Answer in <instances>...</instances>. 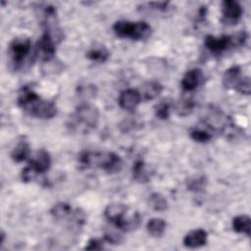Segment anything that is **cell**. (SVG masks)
<instances>
[{
  "instance_id": "9a60e30c",
  "label": "cell",
  "mask_w": 251,
  "mask_h": 251,
  "mask_svg": "<svg viewBox=\"0 0 251 251\" xmlns=\"http://www.w3.org/2000/svg\"><path fill=\"white\" fill-rule=\"evenodd\" d=\"M109 55H110V53L107 50V48L101 44H95L86 53V57L89 60H91L93 62H97V63L106 62L107 59L109 58Z\"/></svg>"
},
{
  "instance_id": "ffe728a7",
  "label": "cell",
  "mask_w": 251,
  "mask_h": 251,
  "mask_svg": "<svg viewBox=\"0 0 251 251\" xmlns=\"http://www.w3.org/2000/svg\"><path fill=\"white\" fill-rule=\"evenodd\" d=\"M132 176L133 178L140 182L144 183L150 179V175L145 168V164L142 160H137L132 166Z\"/></svg>"
},
{
  "instance_id": "d4e9b609",
  "label": "cell",
  "mask_w": 251,
  "mask_h": 251,
  "mask_svg": "<svg viewBox=\"0 0 251 251\" xmlns=\"http://www.w3.org/2000/svg\"><path fill=\"white\" fill-rule=\"evenodd\" d=\"M234 89H236V91H238L241 94L249 95L250 91H251V84H250L249 76H245V77L239 79L238 82L236 83V85L234 86Z\"/></svg>"
},
{
  "instance_id": "30bf717a",
  "label": "cell",
  "mask_w": 251,
  "mask_h": 251,
  "mask_svg": "<svg viewBox=\"0 0 251 251\" xmlns=\"http://www.w3.org/2000/svg\"><path fill=\"white\" fill-rule=\"evenodd\" d=\"M223 21L227 25L235 24L242 15V7L240 4L233 0H225L222 2Z\"/></svg>"
},
{
  "instance_id": "6da1fadb",
  "label": "cell",
  "mask_w": 251,
  "mask_h": 251,
  "mask_svg": "<svg viewBox=\"0 0 251 251\" xmlns=\"http://www.w3.org/2000/svg\"><path fill=\"white\" fill-rule=\"evenodd\" d=\"M17 103L24 112L38 119H52L57 114V107L53 102L42 99L26 86L19 92Z\"/></svg>"
},
{
  "instance_id": "5b68a950",
  "label": "cell",
  "mask_w": 251,
  "mask_h": 251,
  "mask_svg": "<svg viewBox=\"0 0 251 251\" xmlns=\"http://www.w3.org/2000/svg\"><path fill=\"white\" fill-rule=\"evenodd\" d=\"M31 49V42L25 37H17L9 45L11 61L16 69L20 68Z\"/></svg>"
},
{
  "instance_id": "484cf974",
  "label": "cell",
  "mask_w": 251,
  "mask_h": 251,
  "mask_svg": "<svg viewBox=\"0 0 251 251\" xmlns=\"http://www.w3.org/2000/svg\"><path fill=\"white\" fill-rule=\"evenodd\" d=\"M156 117L160 120H167L170 117V105L166 102H161L155 107Z\"/></svg>"
},
{
  "instance_id": "2e32d148",
  "label": "cell",
  "mask_w": 251,
  "mask_h": 251,
  "mask_svg": "<svg viewBox=\"0 0 251 251\" xmlns=\"http://www.w3.org/2000/svg\"><path fill=\"white\" fill-rule=\"evenodd\" d=\"M239 76H240V68L238 66H233L227 69L225 72L222 79L224 87L227 89L234 88V86L239 80Z\"/></svg>"
},
{
  "instance_id": "8992f818",
  "label": "cell",
  "mask_w": 251,
  "mask_h": 251,
  "mask_svg": "<svg viewBox=\"0 0 251 251\" xmlns=\"http://www.w3.org/2000/svg\"><path fill=\"white\" fill-rule=\"evenodd\" d=\"M55 53V40L50 33L44 31L36 43L34 55L38 60L42 62H48L54 57Z\"/></svg>"
},
{
  "instance_id": "f1b7e54d",
  "label": "cell",
  "mask_w": 251,
  "mask_h": 251,
  "mask_svg": "<svg viewBox=\"0 0 251 251\" xmlns=\"http://www.w3.org/2000/svg\"><path fill=\"white\" fill-rule=\"evenodd\" d=\"M148 5L151 6L155 10H159V11H163L164 12V11H166L168 9L169 2H151Z\"/></svg>"
},
{
  "instance_id": "3957f363",
  "label": "cell",
  "mask_w": 251,
  "mask_h": 251,
  "mask_svg": "<svg viewBox=\"0 0 251 251\" xmlns=\"http://www.w3.org/2000/svg\"><path fill=\"white\" fill-rule=\"evenodd\" d=\"M99 119L98 109L87 102L81 103L72 115L70 126L78 131H88L97 126Z\"/></svg>"
},
{
  "instance_id": "4fadbf2b",
  "label": "cell",
  "mask_w": 251,
  "mask_h": 251,
  "mask_svg": "<svg viewBox=\"0 0 251 251\" xmlns=\"http://www.w3.org/2000/svg\"><path fill=\"white\" fill-rule=\"evenodd\" d=\"M208 234L206 230L197 228L189 231L183 237V245L188 248H198L206 244Z\"/></svg>"
},
{
  "instance_id": "e0dca14e",
  "label": "cell",
  "mask_w": 251,
  "mask_h": 251,
  "mask_svg": "<svg viewBox=\"0 0 251 251\" xmlns=\"http://www.w3.org/2000/svg\"><path fill=\"white\" fill-rule=\"evenodd\" d=\"M51 215L57 221H64L66 219H70L73 215V209L71 205L66 202H59L53 206L51 209Z\"/></svg>"
},
{
  "instance_id": "d6986e66",
  "label": "cell",
  "mask_w": 251,
  "mask_h": 251,
  "mask_svg": "<svg viewBox=\"0 0 251 251\" xmlns=\"http://www.w3.org/2000/svg\"><path fill=\"white\" fill-rule=\"evenodd\" d=\"M163 90V86L158 81H149L146 82L142 87L141 96L144 97L145 100H152L159 96Z\"/></svg>"
},
{
  "instance_id": "7402d4cb",
  "label": "cell",
  "mask_w": 251,
  "mask_h": 251,
  "mask_svg": "<svg viewBox=\"0 0 251 251\" xmlns=\"http://www.w3.org/2000/svg\"><path fill=\"white\" fill-rule=\"evenodd\" d=\"M29 154V145L26 141H21L17 144V146L13 149L11 153L12 159L17 162H23L24 160L26 159V157Z\"/></svg>"
},
{
  "instance_id": "603a6c76",
  "label": "cell",
  "mask_w": 251,
  "mask_h": 251,
  "mask_svg": "<svg viewBox=\"0 0 251 251\" xmlns=\"http://www.w3.org/2000/svg\"><path fill=\"white\" fill-rule=\"evenodd\" d=\"M189 135H190V137L194 141L201 142V143L208 142L212 138V134L211 133H209L208 131L203 130L201 128H194V129H192L189 132Z\"/></svg>"
},
{
  "instance_id": "4316f807",
  "label": "cell",
  "mask_w": 251,
  "mask_h": 251,
  "mask_svg": "<svg viewBox=\"0 0 251 251\" xmlns=\"http://www.w3.org/2000/svg\"><path fill=\"white\" fill-rule=\"evenodd\" d=\"M103 241L97 238H92L87 242V245H85L84 249L86 250H101L104 248Z\"/></svg>"
},
{
  "instance_id": "44dd1931",
  "label": "cell",
  "mask_w": 251,
  "mask_h": 251,
  "mask_svg": "<svg viewBox=\"0 0 251 251\" xmlns=\"http://www.w3.org/2000/svg\"><path fill=\"white\" fill-rule=\"evenodd\" d=\"M148 203H149V206L157 212L165 211L168 209V206H169L167 199L158 192H153L150 194L148 198Z\"/></svg>"
},
{
  "instance_id": "5bb4252c",
  "label": "cell",
  "mask_w": 251,
  "mask_h": 251,
  "mask_svg": "<svg viewBox=\"0 0 251 251\" xmlns=\"http://www.w3.org/2000/svg\"><path fill=\"white\" fill-rule=\"evenodd\" d=\"M232 227L235 232L250 236V233H251L250 217L246 216V215H240V216L233 218Z\"/></svg>"
},
{
  "instance_id": "7a4b0ae2",
  "label": "cell",
  "mask_w": 251,
  "mask_h": 251,
  "mask_svg": "<svg viewBox=\"0 0 251 251\" xmlns=\"http://www.w3.org/2000/svg\"><path fill=\"white\" fill-rule=\"evenodd\" d=\"M79 166L83 169L100 168L109 174H116L122 170L123 161L114 152L84 151L78 157Z\"/></svg>"
},
{
  "instance_id": "7c38bea8",
  "label": "cell",
  "mask_w": 251,
  "mask_h": 251,
  "mask_svg": "<svg viewBox=\"0 0 251 251\" xmlns=\"http://www.w3.org/2000/svg\"><path fill=\"white\" fill-rule=\"evenodd\" d=\"M203 79V74L200 69H191L183 75L180 86L184 91H192L201 84Z\"/></svg>"
},
{
  "instance_id": "83f0119b",
  "label": "cell",
  "mask_w": 251,
  "mask_h": 251,
  "mask_svg": "<svg viewBox=\"0 0 251 251\" xmlns=\"http://www.w3.org/2000/svg\"><path fill=\"white\" fill-rule=\"evenodd\" d=\"M104 240L111 244H119L122 238L119 234H116V233H106L104 235Z\"/></svg>"
},
{
  "instance_id": "277c9868",
  "label": "cell",
  "mask_w": 251,
  "mask_h": 251,
  "mask_svg": "<svg viewBox=\"0 0 251 251\" xmlns=\"http://www.w3.org/2000/svg\"><path fill=\"white\" fill-rule=\"evenodd\" d=\"M113 29L119 37L132 40H144L152 33V28L146 22L119 21L114 24Z\"/></svg>"
},
{
  "instance_id": "ac0fdd59",
  "label": "cell",
  "mask_w": 251,
  "mask_h": 251,
  "mask_svg": "<svg viewBox=\"0 0 251 251\" xmlns=\"http://www.w3.org/2000/svg\"><path fill=\"white\" fill-rule=\"evenodd\" d=\"M167 224L161 218H152L146 225L147 232L153 237H160L165 232Z\"/></svg>"
},
{
  "instance_id": "9c48e42d",
  "label": "cell",
  "mask_w": 251,
  "mask_h": 251,
  "mask_svg": "<svg viewBox=\"0 0 251 251\" xmlns=\"http://www.w3.org/2000/svg\"><path fill=\"white\" fill-rule=\"evenodd\" d=\"M51 166V157L48 151L40 149L36 152L35 156L29 161L27 168L35 176L37 174H43L50 169Z\"/></svg>"
},
{
  "instance_id": "cb8c5ba5",
  "label": "cell",
  "mask_w": 251,
  "mask_h": 251,
  "mask_svg": "<svg viewBox=\"0 0 251 251\" xmlns=\"http://www.w3.org/2000/svg\"><path fill=\"white\" fill-rule=\"evenodd\" d=\"M193 103L189 100H182L179 101L176 107L177 115L179 116H187L192 112Z\"/></svg>"
},
{
  "instance_id": "ba28073f",
  "label": "cell",
  "mask_w": 251,
  "mask_h": 251,
  "mask_svg": "<svg viewBox=\"0 0 251 251\" xmlns=\"http://www.w3.org/2000/svg\"><path fill=\"white\" fill-rule=\"evenodd\" d=\"M205 47L213 54H222L227 49L234 47L232 35H222L216 37L214 35H207L204 40Z\"/></svg>"
},
{
  "instance_id": "8fae6325",
  "label": "cell",
  "mask_w": 251,
  "mask_h": 251,
  "mask_svg": "<svg viewBox=\"0 0 251 251\" xmlns=\"http://www.w3.org/2000/svg\"><path fill=\"white\" fill-rule=\"evenodd\" d=\"M141 101V94L138 90L128 88L121 92L119 96V105L126 111H133Z\"/></svg>"
},
{
  "instance_id": "52a82bcc",
  "label": "cell",
  "mask_w": 251,
  "mask_h": 251,
  "mask_svg": "<svg viewBox=\"0 0 251 251\" xmlns=\"http://www.w3.org/2000/svg\"><path fill=\"white\" fill-rule=\"evenodd\" d=\"M127 207L124 204H111L108 205L104 211L105 218L113 224L117 228L123 230L124 225L128 217L126 215Z\"/></svg>"
}]
</instances>
